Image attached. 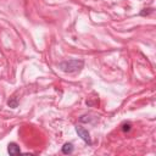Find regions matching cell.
<instances>
[{
  "mask_svg": "<svg viewBox=\"0 0 156 156\" xmlns=\"http://www.w3.org/2000/svg\"><path fill=\"white\" fill-rule=\"evenodd\" d=\"M57 67L60 68V71H62L65 73H77V72H80L82 68L84 67V61L80 60V59L65 60L59 64Z\"/></svg>",
  "mask_w": 156,
  "mask_h": 156,
  "instance_id": "obj_1",
  "label": "cell"
},
{
  "mask_svg": "<svg viewBox=\"0 0 156 156\" xmlns=\"http://www.w3.org/2000/svg\"><path fill=\"white\" fill-rule=\"evenodd\" d=\"M76 132H77L78 137H79V138H80L82 140H83L84 143H87V144H89V145L92 144L90 134H89L88 129H85L84 127H82V126H77V127H76Z\"/></svg>",
  "mask_w": 156,
  "mask_h": 156,
  "instance_id": "obj_2",
  "label": "cell"
},
{
  "mask_svg": "<svg viewBox=\"0 0 156 156\" xmlns=\"http://www.w3.org/2000/svg\"><path fill=\"white\" fill-rule=\"evenodd\" d=\"M7 152H9L10 155H18L21 152V149L16 143H10L9 145H7Z\"/></svg>",
  "mask_w": 156,
  "mask_h": 156,
  "instance_id": "obj_3",
  "label": "cell"
},
{
  "mask_svg": "<svg viewBox=\"0 0 156 156\" xmlns=\"http://www.w3.org/2000/svg\"><path fill=\"white\" fill-rule=\"evenodd\" d=\"M73 149H75V148H73V145L71 143H65L62 146V152L65 155H70L73 152Z\"/></svg>",
  "mask_w": 156,
  "mask_h": 156,
  "instance_id": "obj_4",
  "label": "cell"
},
{
  "mask_svg": "<svg viewBox=\"0 0 156 156\" xmlns=\"http://www.w3.org/2000/svg\"><path fill=\"white\" fill-rule=\"evenodd\" d=\"M7 105H9L11 109H16L18 106V100H17V98H15V96L10 98V100L7 101Z\"/></svg>",
  "mask_w": 156,
  "mask_h": 156,
  "instance_id": "obj_5",
  "label": "cell"
},
{
  "mask_svg": "<svg viewBox=\"0 0 156 156\" xmlns=\"http://www.w3.org/2000/svg\"><path fill=\"white\" fill-rule=\"evenodd\" d=\"M152 12H154L152 9H144L142 12H140V15H142V16H148V15H150Z\"/></svg>",
  "mask_w": 156,
  "mask_h": 156,
  "instance_id": "obj_6",
  "label": "cell"
},
{
  "mask_svg": "<svg viewBox=\"0 0 156 156\" xmlns=\"http://www.w3.org/2000/svg\"><path fill=\"white\" fill-rule=\"evenodd\" d=\"M122 131H123V132H129V131H131V124H129V123L123 124V126H122Z\"/></svg>",
  "mask_w": 156,
  "mask_h": 156,
  "instance_id": "obj_7",
  "label": "cell"
}]
</instances>
